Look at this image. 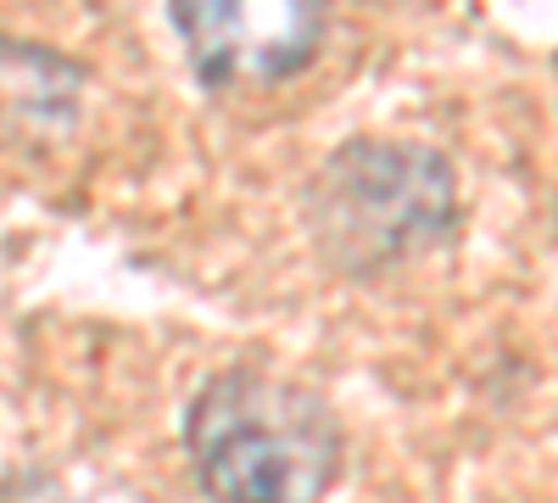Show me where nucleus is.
Returning <instances> with one entry per match:
<instances>
[{
    "label": "nucleus",
    "mask_w": 558,
    "mask_h": 503,
    "mask_svg": "<svg viewBox=\"0 0 558 503\" xmlns=\"http://www.w3.org/2000/svg\"><path fill=\"white\" fill-rule=\"evenodd\" d=\"M318 252L347 274H375L430 252L458 230V185L441 152L402 141H352L307 185Z\"/></svg>",
    "instance_id": "nucleus-2"
},
{
    "label": "nucleus",
    "mask_w": 558,
    "mask_h": 503,
    "mask_svg": "<svg viewBox=\"0 0 558 503\" xmlns=\"http://www.w3.org/2000/svg\"><path fill=\"white\" fill-rule=\"evenodd\" d=\"M173 28L202 84H279L313 62L324 0H173Z\"/></svg>",
    "instance_id": "nucleus-3"
},
{
    "label": "nucleus",
    "mask_w": 558,
    "mask_h": 503,
    "mask_svg": "<svg viewBox=\"0 0 558 503\" xmlns=\"http://www.w3.org/2000/svg\"><path fill=\"white\" fill-rule=\"evenodd\" d=\"M184 447L213 503H318L341 465L330 408L291 381L252 370L202 386Z\"/></svg>",
    "instance_id": "nucleus-1"
}]
</instances>
